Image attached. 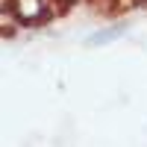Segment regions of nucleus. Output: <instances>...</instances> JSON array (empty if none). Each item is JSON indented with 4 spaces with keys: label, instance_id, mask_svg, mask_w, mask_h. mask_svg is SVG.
I'll use <instances>...</instances> for the list:
<instances>
[{
    "label": "nucleus",
    "instance_id": "f257e3e1",
    "mask_svg": "<svg viewBox=\"0 0 147 147\" xmlns=\"http://www.w3.org/2000/svg\"><path fill=\"white\" fill-rule=\"evenodd\" d=\"M12 12L21 24H35L44 18V0H12Z\"/></svg>",
    "mask_w": 147,
    "mask_h": 147
},
{
    "label": "nucleus",
    "instance_id": "f03ea898",
    "mask_svg": "<svg viewBox=\"0 0 147 147\" xmlns=\"http://www.w3.org/2000/svg\"><path fill=\"white\" fill-rule=\"evenodd\" d=\"M124 32H127V24H112V27H103V30H97V32H91V35H88V47L109 44V41L121 38Z\"/></svg>",
    "mask_w": 147,
    "mask_h": 147
}]
</instances>
